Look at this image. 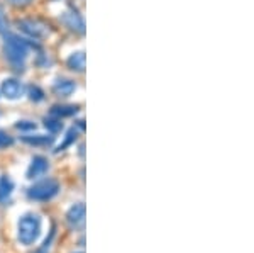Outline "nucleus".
<instances>
[{
    "mask_svg": "<svg viewBox=\"0 0 254 253\" xmlns=\"http://www.w3.org/2000/svg\"><path fill=\"white\" fill-rule=\"evenodd\" d=\"M41 218L34 213L22 214L17 221V240L24 247H31L41 235Z\"/></svg>",
    "mask_w": 254,
    "mask_h": 253,
    "instance_id": "f257e3e1",
    "label": "nucleus"
},
{
    "mask_svg": "<svg viewBox=\"0 0 254 253\" xmlns=\"http://www.w3.org/2000/svg\"><path fill=\"white\" fill-rule=\"evenodd\" d=\"M5 56L9 63L17 70H24V65L29 56V44L17 34H5Z\"/></svg>",
    "mask_w": 254,
    "mask_h": 253,
    "instance_id": "f03ea898",
    "label": "nucleus"
},
{
    "mask_svg": "<svg viewBox=\"0 0 254 253\" xmlns=\"http://www.w3.org/2000/svg\"><path fill=\"white\" fill-rule=\"evenodd\" d=\"M58 192H60V183L56 180H53V178H44V180L36 182L34 185H31L29 189H27V197H29L31 201L44 202V201L53 199Z\"/></svg>",
    "mask_w": 254,
    "mask_h": 253,
    "instance_id": "7ed1b4c3",
    "label": "nucleus"
},
{
    "mask_svg": "<svg viewBox=\"0 0 254 253\" xmlns=\"http://www.w3.org/2000/svg\"><path fill=\"white\" fill-rule=\"evenodd\" d=\"M17 27L32 39H44L49 36V26L39 19H20L17 20Z\"/></svg>",
    "mask_w": 254,
    "mask_h": 253,
    "instance_id": "20e7f679",
    "label": "nucleus"
},
{
    "mask_svg": "<svg viewBox=\"0 0 254 253\" xmlns=\"http://www.w3.org/2000/svg\"><path fill=\"white\" fill-rule=\"evenodd\" d=\"M0 92H2L3 97L10 100H17L24 95L26 88H24V84L17 79H5L2 82V87H0Z\"/></svg>",
    "mask_w": 254,
    "mask_h": 253,
    "instance_id": "39448f33",
    "label": "nucleus"
},
{
    "mask_svg": "<svg viewBox=\"0 0 254 253\" xmlns=\"http://www.w3.org/2000/svg\"><path fill=\"white\" fill-rule=\"evenodd\" d=\"M66 223L71 230H81L85 226V204L76 202L73 204L66 213Z\"/></svg>",
    "mask_w": 254,
    "mask_h": 253,
    "instance_id": "423d86ee",
    "label": "nucleus"
},
{
    "mask_svg": "<svg viewBox=\"0 0 254 253\" xmlns=\"http://www.w3.org/2000/svg\"><path fill=\"white\" fill-rule=\"evenodd\" d=\"M61 20H63V24L69 31H75V32H78V34H83L85 32V20L76 10L64 12V14L61 15Z\"/></svg>",
    "mask_w": 254,
    "mask_h": 253,
    "instance_id": "0eeeda50",
    "label": "nucleus"
},
{
    "mask_svg": "<svg viewBox=\"0 0 254 253\" xmlns=\"http://www.w3.org/2000/svg\"><path fill=\"white\" fill-rule=\"evenodd\" d=\"M48 170H49V162L44 157L38 155V157H34L31 160V165H29V169H27V178L34 180V178H38V177H43Z\"/></svg>",
    "mask_w": 254,
    "mask_h": 253,
    "instance_id": "6e6552de",
    "label": "nucleus"
},
{
    "mask_svg": "<svg viewBox=\"0 0 254 253\" xmlns=\"http://www.w3.org/2000/svg\"><path fill=\"white\" fill-rule=\"evenodd\" d=\"M76 90V84L69 79H58L53 84V92L58 97H69Z\"/></svg>",
    "mask_w": 254,
    "mask_h": 253,
    "instance_id": "1a4fd4ad",
    "label": "nucleus"
},
{
    "mask_svg": "<svg viewBox=\"0 0 254 253\" xmlns=\"http://www.w3.org/2000/svg\"><path fill=\"white\" fill-rule=\"evenodd\" d=\"M22 141L32 146H51L55 143V138L46 134H26L22 136Z\"/></svg>",
    "mask_w": 254,
    "mask_h": 253,
    "instance_id": "9d476101",
    "label": "nucleus"
},
{
    "mask_svg": "<svg viewBox=\"0 0 254 253\" xmlns=\"http://www.w3.org/2000/svg\"><path fill=\"white\" fill-rule=\"evenodd\" d=\"M66 65L69 67V70L83 73L85 72V51H75L73 55H69V58L66 60Z\"/></svg>",
    "mask_w": 254,
    "mask_h": 253,
    "instance_id": "9b49d317",
    "label": "nucleus"
},
{
    "mask_svg": "<svg viewBox=\"0 0 254 253\" xmlns=\"http://www.w3.org/2000/svg\"><path fill=\"white\" fill-rule=\"evenodd\" d=\"M14 182L9 175H2L0 177V202H5L10 199L12 192H14Z\"/></svg>",
    "mask_w": 254,
    "mask_h": 253,
    "instance_id": "f8f14e48",
    "label": "nucleus"
},
{
    "mask_svg": "<svg viewBox=\"0 0 254 253\" xmlns=\"http://www.w3.org/2000/svg\"><path fill=\"white\" fill-rule=\"evenodd\" d=\"M78 112V107L76 105H53L51 109V116L55 117H68V116H73V114Z\"/></svg>",
    "mask_w": 254,
    "mask_h": 253,
    "instance_id": "ddd939ff",
    "label": "nucleus"
},
{
    "mask_svg": "<svg viewBox=\"0 0 254 253\" xmlns=\"http://www.w3.org/2000/svg\"><path fill=\"white\" fill-rule=\"evenodd\" d=\"M44 126H46V129H49L51 133H60L61 129H63V122H61L60 117H46L44 119Z\"/></svg>",
    "mask_w": 254,
    "mask_h": 253,
    "instance_id": "4468645a",
    "label": "nucleus"
},
{
    "mask_svg": "<svg viewBox=\"0 0 254 253\" xmlns=\"http://www.w3.org/2000/svg\"><path fill=\"white\" fill-rule=\"evenodd\" d=\"M76 134H78V131H76L75 128L69 129L68 134H66V138H64V141L61 143L58 148H56V152H63V150H64V148H68V146L71 145V143H75V141H76Z\"/></svg>",
    "mask_w": 254,
    "mask_h": 253,
    "instance_id": "2eb2a0df",
    "label": "nucleus"
},
{
    "mask_svg": "<svg viewBox=\"0 0 254 253\" xmlns=\"http://www.w3.org/2000/svg\"><path fill=\"white\" fill-rule=\"evenodd\" d=\"M12 145H14V138H12L9 133H5V131L0 129V150L9 148V146H12Z\"/></svg>",
    "mask_w": 254,
    "mask_h": 253,
    "instance_id": "dca6fc26",
    "label": "nucleus"
},
{
    "mask_svg": "<svg viewBox=\"0 0 254 253\" xmlns=\"http://www.w3.org/2000/svg\"><path fill=\"white\" fill-rule=\"evenodd\" d=\"M29 97H31V100H34V102H39V100H43L44 99V92L41 90L39 87H29Z\"/></svg>",
    "mask_w": 254,
    "mask_h": 253,
    "instance_id": "f3484780",
    "label": "nucleus"
},
{
    "mask_svg": "<svg viewBox=\"0 0 254 253\" xmlns=\"http://www.w3.org/2000/svg\"><path fill=\"white\" fill-rule=\"evenodd\" d=\"M15 128L22 129V131H32V129H36V124L31 121H19L17 124H15Z\"/></svg>",
    "mask_w": 254,
    "mask_h": 253,
    "instance_id": "a211bd4d",
    "label": "nucleus"
},
{
    "mask_svg": "<svg viewBox=\"0 0 254 253\" xmlns=\"http://www.w3.org/2000/svg\"><path fill=\"white\" fill-rule=\"evenodd\" d=\"M10 2L17 7H24V5H27V3H31L32 0H10Z\"/></svg>",
    "mask_w": 254,
    "mask_h": 253,
    "instance_id": "6ab92c4d",
    "label": "nucleus"
}]
</instances>
